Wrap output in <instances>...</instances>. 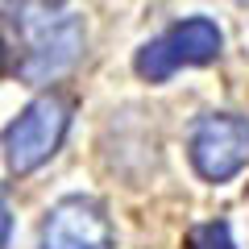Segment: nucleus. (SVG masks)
<instances>
[{
  "label": "nucleus",
  "instance_id": "1",
  "mask_svg": "<svg viewBox=\"0 0 249 249\" xmlns=\"http://www.w3.org/2000/svg\"><path fill=\"white\" fill-rule=\"evenodd\" d=\"M4 17L21 42L17 75L25 83H50L79 58L83 21L67 0H9Z\"/></svg>",
  "mask_w": 249,
  "mask_h": 249
},
{
  "label": "nucleus",
  "instance_id": "2",
  "mask_svg": "<svg viewBox=\"0 0 249 249\" xmlns=\"http://www.w3.org/2000/svg\"><path fill=\"white\" fill-rule=\"evenodd\" d=\"M220 29L208 17H187L178 25H170L166 34H158L154 42H145L133 58V71L145 83H166L175 71L183 67H208V62L220 58Z\"/></svg>",
  "mask_w": 249,
  "mask_h": 249
},
{
  "label": "nucleus",
  "instance_id": "3",
  "mask_svg": "<svg viewBox=\"0 0 249 249\" xmlns=\"http://www.w3.org/2000/svg\"><path fill=\"white\" fill-rule=\"evenodd\" d=\"M71 129V100L67 96H37L17 121L4 129V162L13 175H34L42 162L58 154Z\"/></svg>",
  "mask_w": 249,
  "mask_h": 249
},
{
  "label": "nucleus",
  "instance_id": "4",
  "mask_svg": "<svg viewBox=\"0 0 249 249\" xmlns=\"http://www.w3.org/2000/svg\"><path fill=\"white\" fill-rule=\"evenodd\" d=\"M191 166L208 183H229L249 166V121L232 112H212L191 129Z\"/></svg>",
  "mask_w": 249,
  "mask_h": 249
},
{
  "label": "nucleus",
  "instance_id": "5",
  "mask_svg": "<svg viewBox=\"0 0 249 249\" xmlns=\"http://www.w3.org/2000/svg\"><path fill=\"white\" fill-rule=\"evenodd\" d=\"M42 249H112V224L96 199L67 196L46 212Z\"/></svg>",
  "mask_w": 249,
  "mask_h": 249
},
{
  "label": "nucleus",
  "instance_id": "6",
  "mask_svg": "<svg viewBox=\"0 0 249 249\" xmlns=\"http://www.w3.org/2000/svg\"><path fill=\"white\" fill-rule=\"evenodd\" d=\"M191 249H237L232 245V232L224 220H212V224H199L191 232Z\"/></svg>",
  "mask_w": 249,
  "mask_h": 249
},
{
  "label": "nucleus",
  "instance_id": "7",
  "mask_svg": "<svg viewBox=\"0 0 249 249\" xmlns=\"http://www.w3.org/2000/svg\"><path fill=\"white\" fill-rule=\"evenodd\" d=\"M21 67V50H17V34H13L9 17L0 13V75H17Z\"/></svg>",
  "mask_w": 249,
  "mask_h": 249
},
{
  "label": "nucleus",
  "instance_id": "8",
  "mask_svg": "<svg viewBox=\"0 0 249 249\" xmlns=\"http://www.w3.org/2000/svg\"><path fill=\"white\" fill-rule=\"evenodd\" d=\"M9 237H13V212L4 204V196H0V249H9Z\"/></svg>",
  "mask_w": 249,
  "mask_h": 249
},
{
  "label": "nucleus",
  "instance_id": "9",
  "mask_svg": "<svg viewBox=\"0 0 249 249\" xmlns=\"http://www.w3.org/2000/svg\"><path fill=\"white\" fill-rule=\"evenodd\" d=\"M237 4H249V0H237Z\"/></svg>",
  "mask_w": 249,
  "mask_h": 249
}]
</instances>
